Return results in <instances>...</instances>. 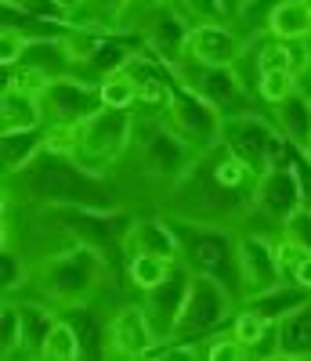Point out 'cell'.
Returning <instances> with one entry per match:
<instances>
[{"label": "cell", "mask_w": 311, "mask_h": 361, "mask_svg": "<svg viewBox=\"0 0 311 361\" xmlns=\"http://www.w3.org/2000/svg\"><path fill=\"white\" fill-rule=\"evenodd\" d=\"M167 123L189 141L196 152H206L221 141V127H225V116L217 105H210L203 94H196L192 87H184L177 80L174 87V98H170V109H167Z\"/></svg>", "instance_id": "cell-13"}, {"label": "cell", "mask_w": 311, "mask_h": 361, "mask_svg": "<svg viewBox=\"0 0 311 361\" xmlns=\"http://www.w3.org/2000/svg\"><path fill=\"white\" fill-rule=\"evenodd\" d=\"M293 282L304 286V289H311V250H304V257L297 260V267H293Z\"/></svg>", "instance_id": "cell-41"}, {"label": "cell", "mask_w": 311, "mask_h": 361, "mask_svg": "<svg viewBox=\"0 0 311 361\" xmlns=\"http://www.w3.org/2000/svg\"><path fill=\"white\" fill-rule=\"evenodd\" d=\"M235 307H239V296H235L225 282H217V279H210V275H192L174 340L206 343L210 336H217V329H225V325L232 322Z\"/></svg>", "instance_id": "cell-8"}, {"label": "cell", "mask_w": 311, "mask_h": 361, "mask_svg": "<svg viewBox=\"0 0 311 361\" xmlns=\"http://www.w3.org/2000/svg\"><path fill=\"white\" fill-rule=\"evenodd\" d=\"M189 282H192V271L184 264H174V271L160 286H152V289L141 293V307H145V318L152 325L156 343H170L177 336V322H181V311H184Z\"/></svg>", "instance_id": "cell-15"}, {"label": "cell", "mask_w": 311, "mask_h": 361, "mask_svg": "<svg viewBox=\"0 0 311 361\" xmlns=\"http://www.w3.org/2000/svg\"><path fill=\"white\" fill-rule=\"evenodd\" d=\"M69 4H73V11H76V8H80V4H83V0H69Z\"/></svg>", "instance_id": "cell-44"}, {"label": "cell", "mask_w": 311, "mask_h": 361, "mask_svg": "<svg viewBox=\"0 0 311 361\" xmlns=\"http://www.w3.org/2000/svg\"><path fill=\"white\" fill-rule=\"evenodd\" d=\"M98 90H102V105H109V109H131L134 112V105H138V80L127 69L105 76L98 83Z\"/></svg>", "instance_id": "cell-31"}, {"label": "cell", "mask_w": 311, "mask_h": 361, "mask_svg": "<svg viewBox=\"0 0 311 361\" xmlns=\"http://www.w3.org/2000/svg\"><path fill=\"white\" fill-rule=\"evenodd\" d=\"M304 152H307V156H311V148H304Z\"/></svg>", "instance_id": "cell-45"}, {"label": "cell", "mask_w": 311, "mask_h": 361, "mask_svg": "<svg viewBox=\"0 0 311 361\" xmlns=\"http://www.w3.org/2000/svg\"><path fill=\"white\" fill-rule=\"evenodd\" d=\"M40 109H44V127H76L102 109V90L98 83L66 73L40 90Z\"/></svg>", "instance_id": "cell-12"}, {"label": "cell", "mask_w": 311, "mask_h": 361, "mask_svg": "<svg viewBox=\"0 0 311 361\" xmlns=\"http://www.w3.org/2000/svg\"><path fill=\"white\" fill-rule=\"evenodd\" d=\"M300 87H304V90H307V94H311V66H307V73L300 76Z\"/></svg>", "instance_id": "cell-42"}, {"label": "cell", "mask_w": 311, "mask_h": 361, "mask_svg": "<svg viewBox=\"0 0 311 361\" xmlns=\"http://www.w3.org/2000/svg\"><path fill=\"white\" fill-rule=\"evenodd\" d=\"M221 145L232 148V152L250 163L257 173L278 166V163H290L293 145L278 134L275 119L261 116V112H242V116H225V127H221Z\"/></svg>", "instance_id": "cell-7"}, {"label": "cell", "mask_w": 311, "mask_h": 361, "mask_svg": "<svg viewBox=\"0 0 311 361\" xmlns=\"http://www.w3.org/2000/svg\"><path fill=\"white\" fill-rule=\"evenodd\" d=\"M25 44H29V40L18 33V29H8V25L0 29V62H4V69L18 62L22 51H25Z\"/></svg>", "instance_id": "cell-39"}, {"label": "cell", "mask_w": 311, "mask_h": 361, "mask_svg": "<svg viewBox=\"0 0 311 361\" xmlns=\"http://www.w3.org/2000/svg\"><path fill=\"white\" fill-rule=\"evenodd\" d=\"M51 214L58 217V231H66L73 243L95 246L105 260L112 253L127 257V231L131 221L119 209H87V206H51Z\"/></svg>", "instance_id": "cell-10"}, {"label": "cell", "mask_w": 311, "mask_h": 361, "mask_svg": "<svg viewBox=\"0 0 311 361\" xmlns=\"http://www.w3.org/2000/svg\"><path fill=\"white\" fill-rule=\"evenodd\" d=\"M177 260H167V257H152V253H134L127 257V279L138 293L152 289V286H160L170 271H174Z\"/></svg>", "instance_id": "cell-28"}, {"label": "cell", "mask_w": 311, "mask_h": 361, "mask_svg": "<svg viewBox=\"0 0 311 361\" xmlns=\"http://www.w3.org/2000/svg\"><path fill=\"white\" fill-rule=\"evenodd\" d=\"M134 137V112L102 105L95 116H87L76 127H47V148L69 152L83 170L109 177L123 159Z\"/></svg>", "instance_id": "cell-3"}, {"label": "cell", "mask_w": 311, "mask_h": 361, "mask_svg": "<svg viewBox=\"0 0 311 361\" xmlns=\"http://www.w3.org/2000/svg\"><path fill=\"white\" fill-rule=\"evenodd\" d=\"M105 264L109 260L95 246L73 243L69 250L44 257L29 279H37L44 300L54 311H69V307H80V304L95 300V293L105 282Z\"/></svg>", "instance_id": "cell-4"}, {"label": "cell", "mask_w": 311, "mask_h": 361, "mask_svg": "<svg viewBox=\"0 0 311 361\" xmlns=\"http://www.w3.org/2000/svg\"><path fill=\"white\" fill-rule=\"evenodd\" d=\"M167 4H170V0H127V4H123V11H119L116 29H141L152 11H160V8H167Z\"/></svg>", "instance_id": "cell-36"}, {"label": "cell", "mask_w": 311, "mask_h": 361, "mask_svg": "<svg viewBox=\"0 0 311 361\" xmlns=\"http://www.w3.org/2000/svg\"><path fill=\"white\" fill-rule=\"evenodd\" d=\"M278 357H297V361L311 357V300L300 311L278 322Z\"/></svg>", "instance_id": "cell-25"}, {"label": "cell", "mask_w": 311, "mask_h": 361, "mask_svg": "<svg viewBox=\"0 0 311 361\" xmlns=\"http://www.w3.org/2000/svg\"><path fill=\"white\" fill-rule=\"evenodd\" d=\"M47 145V127L37 130H15V134H0V159H4V177L25 170L40 156V148Z\"/></svg>", "instance_id": "cell-22"}, {"label": "cell", "mask_w": 311, "mask_h": 361, "mask_svg": "<svg viewBox=\"0 0 311 361\" xmlns=\"http://www.w3.org/2000/svg\"><path fill=\"white\" fill-rule=\"evenodd\" d=\"M127 156L138 163V170L152 180V185L174 188V180L192 166V159L199 152L167 123V119L134 116V137H131Z\"/></svg>", "instance_id": "cell-6"}, {"label": "cell", "mask_w": 311, "mask_h": 361, "mask_svg": "<svg viewBox=\"0 0 311 361\" xmlns=\"http://www.w3.org/2000/svg\"><path fill=\"white\" fill-rule=\"evenodd\" d=\"M300 209V185L290 163H278L271 170L261 173L257 192H254V206L246 209V217L235 228H257L268 235H283L286 221Z\"/></svg>", "instance_id": "cell-9"}, {"label": "cell", "mask_w": 311, "mask_h": 361, "mask_svg": "<svg viewBox=\"0 0 311 361\" xmlns=\"http://www.w3.org/2000/svg\"><path fill=\"white\" fill-rule=\"evenodd\" d=\"M18 311H22V357H40L58 314L47 300L44 304H18Z\"/></svg>", "instance_id": "cell-24"}, {"label": "cell", "mask_w": 311, "mask_h": 361, "mask_svg": "<svg viewBox=\"0 0 311 361\" xmlns=\"http://www.w3.org/2000/svg\"><path fill=\"white\" fill-rule=\"evenodd\" d=\"M170 8L189 22L192 29L199 25H217V22H232V11L225 0H170Z\"/></svg>", "instance_id": "cell-30"}, {"label": "cell", "mask_w": 311, "mask_h": 361, "mask_svg": "<svg viewBox=\"0 0 311 361\" xmlns=\"http://www.w3.org/2000/svg\"><path fill=\"white\" fill-rule=\"evenodd\" d=\"M44 127V109L40 94L15 83H4V98H0V134H15V130H37Z\"/></svg>", "instance_id": "cell-20"}, {"label": "cell", "mask_w": 311, "mask_h": 361, "mask_svg": "<svg viewBox=\"0 0 311 361\" xmlns=\"http://www.w3.org/2000/svg\"><path fill=\"white\" fill-rule=\"evenodd\" d=\"M275 40H307L311 37V0H278L271 15Z\"/></svg>", "instance_id": "cell-27"}, {"label": "cell", "mask_w": 311, "mask_h": 361, "mask_svg": "<svg viewBox=\"0 0 311 361\" xmlns=\"http://www.w3.org/2000/svg\"><path fill=\"white\" fill-rule=\"evenodd\" d=\"M156 347V336H152V325L145 318V307L141 304H123L109 325H105V357H148Z\"/></svg>", "instance_id": "cell-16"}, {"label": "cell", "mask_w": 311, "mask_h": 361, "mask_svg": "<svg viewBox=\"0 0 311 361\" xmlns=\"http://www.w3.org/2000/svg\"><path fill=\"white\" fill-rule=\"evenodd\" d=\"M278 8V0H239V8L232 11V29L239 33L242 44H250L257 37L271 33V15Z\"/></svg>", "instance_id": "cell-26"}, {"label": "cell", "mask_w": 311, "mask_h": 361, "mask_svg": "<svg viewBox=\"0 0 311 361\" xmlns=\"http://www.w3.org/2000/svg\"><path fill=\"white\" fill-rule=\"evenodd\" d=\"M239 54H242V40L228 22L199 25L189 33V44H184V58L203 66H235Z\"/></svg>", "instance_id": "cell-18"}, {"label": "cell", "mask_w": 311, "mask_h": 361, "mask_svg": "<svg viewBox=\"0 0 311 361\" xmlns=\"http://www.w3.org/2000/svg\"><path fill=\"white\" fill-rule=\"evenodd\" d=\"M239 235V300H254L283 282L275 257V235L257 228H235Z\"/></svg>", "instance_id": "cell-14"}, {"label": "cell", "mask_w": 311, "mask_h": 361, "mask_svg": "<svg viewBox=\"0 0 311 361\" xmlns=\"http://www.w3.org/2000/svg\"><path fill=\"white\" fill-rule=\"evenodd\" d=\"M0 275H4V296L11 300L15 293H18V286L29 279V275H33V271H29L25 267V260H22V253L8 243L4 246V260H0Z\"/></svg>", "instance_id": "cell-35"}, {"label": "cell", "mask_w": 311, "mask_h": 361, "mask_svg": "<svg viewBox=\"0 0 311 361\" xmlns=\"http://www.w3.org/2000/svg\"><path fill=\"white\" fill-rule=\"evenodd\" d=\"M290 166L297 173V185H300V206L311 209V156L304 148H293L290 152Z\"/></svg>", "instance_id": "cell-38"}, {"label": "cell", "mask_w": 311, "mask_h": 361, "mask_svg": "<svg viewBox=\"0 0 311 361\" xmlns=\"http://www.w3.org/2000/svg\"><path fill=\"white\" fill-rule=\"evenodd\" d=\"M8 195L25 199L33 206H87V209H119L116 188L109 185V177H98L83 170L69 152L58 148H40V156L29 163L25 170L4 177Z\"/></svg>", "instance_id": "cell-2"}, {"label": "cell", "mask_w": 311, "mask_h": 361, "mask_svg": "<svg viewBox=\"0 0 311 361\" xmlns=\"http://www.w3.org/2000/svg\"><path fill=\"white\" fill-rule=\"evenodd\" d=\"M138 33L145 37V47H148L156 58H160V62L177 66L181 58H184V44H189L192 25L167 4V8H160V11H152Z\"/></svg>", "instance_id": "cell-17"}, {"label": "cell", "mask_w": 311, "mask_h": 361, "mask_svg": "<svg viewBox=\"0 0 311 361\" xmlns=\"http://www.w3.org/2000/svg\"><path fill=\"white\" fill-rule=\"evenodd\" d=\"M290 238H293V243H300L304 250H311V209H297V214L286 221V228H283Z\"/></svg>", "instance_id": "cell-40"}, {"label": "cell", "mask_w": 311, "mask_h": 361, "mask_svg": "<svg viewBox=\"0 0 311 361\" xmlns=\"http://www.w3.org/2000/svg\"><path fill=\"white\" fill-rule=\"evenodd\" d=\"M297 87H300V76L290 73V69H261V76H257V102L278 105L283 98H290Z\"/></svg>", "instance_id": "cell-32"}, {"label": "cell", "mask_w": 311, "mask_h": 361, "mask_svg": "<svg viewBox=\"0 0 311 361\" xmlns=\"http://www.w3.org/2000/svg\"><path fill=\"white\" fill-rule=\"evenodd\" d=\"M271 119L293 148H311V94L304 87H297L278 105H271Z\"/></svg>", "instance_id": "cell-21"}, {"label": "cell", "mask_w": 311, "mask_h": 361, "mask_svg": "<svg viewBox=\"0 0 311 361\" xmlns=\"http://www.w3.org/2000/svg\"><path fill=\"white\" fill-rule=\"evenodd\" d=\"M177 231V264H184L192 275H210L225 282L239 296V235L225 224H203V221H184L170 217ZM242 304V300H239Z\"/></svg>", "instance_id": "cell-5"}, {"label": "cell", "mask_w": 311, "mask_h": 361, "mask_svg": "<svg viewBox=\"0 0 311 361\" xmlns=\"http://www.w3.org/2000/svg\"><path fill=\"white\" fill-rule=\"evenodd\" d=\"M174 73L184 87H192L196 94H203L210 105L221 109V116L257 112V98L250 94V87L242 83L235 66H203V62H192V58H181L174 66Z\"/></svg>", "instance_id": "cell-11"}, {"label": "cell", "mask_w": 311, "mask_h": 361, "mask_svg": "<svg viewBox=\"0 0 311 361\" xmlns=\"http://www.w3.org/2000/svg\"><path fill=\"white\" fill-rule=\"evenodd\" d=\"M40 357H44V361H80V357H83L80 336H76V325H73L66 314L54 322V329H51V336H47Z\"/></svg>", "instance_id": "cell-29"}, {"label": "cell", "mask_w": 311, "mask_h": 361, "mask_svg": "<svg viewBox=\"0 0 311 361\" xmlns=\"http://www.w3.org/2000/svg\"><path fill=\"white\" fill-rule=\"evenodd\" d=\"M4 4L25 11L29 18L51 22V25H73V15H76L69 0H4Z\"/></svg>", "instance_id": "cell-33"}, {"label": "cell", "mask_w": 311, "mask_h": 361, "mask_svg": "<svg viewBox=\"0 0 311 361\" xmlns=\"http://www.w3.org/2000/svg\"><path fill=\"white\" fill-rule=\"evenodd\" d=\"M257 180L261 173L250 163H242L232 148L217 141L213 148L199 152L192 166L174 180L167 209L170 217L235 228L246 217V209L254 206Z\"/></svg>", "instance_id": "cell-1"}, {"label": "cell", "mask_w": 311, "mask_h": 361, "mask_svg": "<svg viewBox=\"0 0 311 361\" xmlns=\"http://www.w3.org/2000/svg\"><path fill=\"white\" fill-rule=\"evenodd\" d=\"M225 4H228V11H235V8H239V0H225Z\"/></svg>", "instance_id": "cell-43"}, {"label": "cell", "mask_w": 311, "mask_h": 361, "mask_svg": "<svg viewBox=\"0 0 311 361\" xmlns=\"http://www.w3.org/2000/svg\"><path fill=\"white\" fill-rule=\"evenodd\" d=\"M134 253L177 260L181 246H177V231H174L170 217H134L131 231H127V257H134Z\"/></svg>", "instance_id": "cell-19"}, {"label": "cell", "mask_w": 311, "mask_h": 361, "mask_svg": "<svg viewBox=\"0 0 311 361\" xmlns=\"http://www.w3.org/2000/svg\"><path fill=\"white\" fill-rule=\"evenodd\" d=\"M0 354L22 357V311L15 300H8L4 311H0Z\"/></svg>", "instance_id": "cell-34"}, {"label": "cell", "mask_w": 311, "mask_h": 361, "mask_svg": "<svg viewBox=\"0 0 311 361\" xmlns=\"http://www.w3.org/2000/svg\"><path fill=\"white\" fill-rule=\"evenodd\" d=\"M203 350H206V361H239V357H250V350H246L232 333L210 336V340L203 343Z\"/></svg>", "instance_id": "cell-37"}, {"label": "cell", "mask_w": 311, "mask_h": 361, "mask_svg": "<svg viewBox=\"0 0 311 361\" xmlns=\"http://www.w3.org/2000/svg\"><path fill=\"white\" fill-rule=\"evenodd\" d=\"M307 300H311V289H304V286H297V282H278L275 289H268V293H261V296H254V300H246V307L261 311L268 322H283L286 314L300 311Z\"/></svg>", "instance_id": "cell-23"}]
</instances>
